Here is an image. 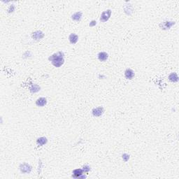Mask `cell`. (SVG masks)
<instances>
[{
	"mask_svg": "<svg viewBox=\"0 0 179 179\" xmlns=\"http://www.w3.org/2000/svg\"><path fill=\"white\" fill-rule=\"evenodd\" d=\"M64 53L62 52H58L57 53H55L52 55L49 58V60L51 61L52 64L55 67H60L64 64Z\"/></svg>",
	"mask_w": 179,
	"mask_h": 179,
	"instance_id": "6da1fadb",
	"label": "cell"
},
{
	"mask_svg": "<svg viewBox=\"0 0 179 179\" xmlns=\"http://www.w3.org/2000/svg\"><path fill=\"white\" fill-rule=\"evenodd\" d=\"M83 170L81 169H76L73 171V174H72V177L76 178H86L85 176H83Z\"/></svg>",
	"mask_w": 179,
	"mask_h": 179,
	"instance_id": "7a4b0ae2",
	"label": "cell"
},
{
	"mask_svg": "<svg viewBox=\"0 0 179 179\" xmlns=\"http://www.w3.org/2000/svg\"><path fill=\"white\" fill-rule=\"evenodd\" d=\"M111 11L110 9L104 11L101 15L100 21L102 22H105L107 20H109V19L111 17Z\"/></svg>",
	"mask_w": 179,
	"mask_h": 179,
	"instance_id": "3957f363",
	"label": "cell"
},
{
	"mask_svg": "<svg viewBox=\"0 0 179 179\" xmlns=\"http://www.w3.org/2000/svg\"><path fill=\"white\" fill-rule=\"evenodd\" d=\"M20 169L22 173H30L32 171V167L28 163H24V164H20Z\"/></svg>",
	"mask_w": 179,
	"mask_h": 179,
	"instance_id": "277c9868",
	"label": "cell"
},
{
	"mask_svg": "<svg viewBox=\"0 0 179 179\" xmlns=\"http://www.w3.org/2000/svg\"><path fill=\"white\" fill-rule=\"evenodd\" d=\"M92 115L95 116V117H99L104 113V108L101 106L95 108V109L92 110Z\"/></svg>",
	"mask_w": 179,
	"mask_h": 179,
	"instance_id": "5b68a950",
	"label": "cell"
},
{
	"mask_svg": "<svg viewBox=\"0 0 179 179\" xmlns=\"http://www.w3.org/2000/svg\"><path fill=\"white\" fill-rule=\"evenodd\" d=\"M32 37L34 39L39 41V40L41 39L43 37H44V34H43V33L42 32H41V31H36V32H34L32 33Z\"/></svg>",
	"mask_w": 179,
	"mask_h": 179,
	"instance_id": "8992f818",
	"label": "cell"
},
{
	"mask_svg": "<svg viewBox=\"0 0 179 179\" xmlns=\"http://www.w3.org/2000/svg\"><path fill=\"white\" fill-rule=\"evenodd\" d=\"M124 76L126 79H130V80L133 79L134 76V72L133 70H132L131 69H127L124 72Z\"/></svg>",
	"mask_w": 179,
	"mask_h": 179,
	"instance_id": "52a82bcc",
	"label": "cell"
},
{
	"mask_svg": "<svg viewBox=\"0 0 179 179\" xmlns=\"http://www.w3.org/2000/svg\"><path fill=\"white\" fill-rule=\"evenodd\" d=\"M46 104H47V99L45 97H40L39 99H38L36 101V104L40 107L44 106Z\"/></svg>",
	"mask_w": 179,
	"mask_h": 179,
	"instance_id": "ba28073f",
	"label": "cell"
},
{
	"mask_svg": "<svg viewBox=\"0 0 179 179\" xmlns=\"http://www.w3.org/2000/svg\"><path fill=\"white\" fill-rule=\"evenodd\" d=\"M69 39L71 43L72 44H75L77 43L78 40H79V36L76 35V34H71L69 37Z\"/></svg>",
	"mask_w": 179,
	"mask_h": 179,
	"instance_id": "9c48e42d",
	"label": "cell"
},
{
	"mask_svg": "<svg viewBox=\"0 0 179 179\" xmlns=\"http://www.w3.org/2000/svg\"><path fill=\"white\" fill-rule=\"evenodd\" d=\"M109 58V55L108 54L105 53V52H101L98 54V59L99 60V61L101 62H104V61H106Z\"/></svg>",
	"mask_w": 179,
	"mask_h": 179,
	"instance_id": "30bf717a",
	"label": "cell"
},
{
	"mask_svg": "<svg viewBox=\"0 0 179 179\" xmlns=\"http://www.w3.org/2000/svg\"><path fill=\"white\" fill-rule=\"evenodd\" d=\"M82 17V13L81 12H76L72 15V19L75 21H80Z\"/></svg>",
	"mask_w": 179,
	"mask_h": 179,
	"instance_id": "8fae6325",
	"label": "cell"
},
{
	"mask_svg": "<svg viewBox=\"0 0 179 179\" xmlns=\"http://www.w3.org/2000/svg\"><path fill=\"white\" fill-rule=\"evenodd\" d=\"M169 80L171 82H177L178 81V77L176 73H171L169 76Z\"/></svg>",
	"mask_w": 179,
	"mask_h": 179,
	"instance_id": "7c38bea8",
	"label": "cell"
},
{
	"mask_svg": "<svg viewBox=\"0 0 179 179\" xmlns=\"http://www.w3.org/2000/svg\"><path fill=\"white\" fill-rule=\"evenodd\" d=\"M173 24H174V22H164L162 23H161L160 26H162L163 27V29H169Z\"/></svg>",
	"mask_w": 179,
	"mask_h": 179,
	"instance_id": "4fadbf2b",
	"label": "cell"
},
{
	"mask_svg": "<svg viewBox=\"0 0 179 179\" xmlns=\"http://www.w3.org/2000/svg\"><path fill=\"white\" fill-rule=\"evenodd\" d=\"M47 141H48V140H47L46 137H40L37 141V143H38L39 146H43V145H45L46 143H47Z\"/></svg>",
	"mask_w": 179,
	"mask_h": 179,
	"instance_id": "5bb4252c",
	"label": "cell"
},
{
	"mask_svg": "<svg viewBox=\"0 0 179 179\" xmlns=\"http://www.w3.org/2000/svg\"><path fill=\"white\" fill-rule=\"evenodd\" d=\"M40 90V87L37 85H32V87L30 88V91L32 92H37Z\"/></svg>",
	"mask_w": 179,
	"mask_h": 179,
	"instance_id": "9a60e30c",
	"label": "cell"
},
{
	"mask_svg": "<svg viewBox=\"0 0 179 179\" xmlns=\"http://www.w3.org/2000/svg\"><path fill=\"white\" fill-rule=\"evenodd\" d=\"M122 159H123V160H124V162H127V161L129 160V159H130V155H128V154L124 153V154L122 155Z\"/></svg>",
	"mask_w": 179,
	"mask_h": 179,
	"instance_id": "2e32d148",
	"label": "cell"
},
{
	"mask_svg": "<svg viewBox=\"0 0 179 179\" xmlns=\"http://www.w3.org/2000/svg\"><path fill=\"white\" fill-rule=\"evenodd\" d=\"M83 170L84 172H88L90 170V167H89L88 165H85L83 167Z\"/></svg>",
	"mask_w": 179,
	"mask_h": 179,
	"instance_id": "e0dca14e",
	"label": "cell"
},
{
	"mask_svg": "<svg viewBox=\"0 0 179 179\" xmlns=\"http://www.w3.org/2000/svg\"><path fill=\"white\" fill-rule=\"evenodd\" d=\"M14 10H15V6H14V5H11V6H10L9 9V12H13Z\"/></svg>",
	"mask_w": 179,
	"mask_h": 179,
	"instance_id": "ac0fdd59",
	"label": "cell"
},
{
	"mask_svg": "<svg viewBox=\"0 0 179 179\" xmlns=\"http://www.w3.org/2000/svg\"><path fill=\"white\" fill-rule=\"evenodd\" d=\"M96 24H97V22L94 21V20H92V21L90 23V27H93L94 25H96Z\"/></svg>",
	"mask_w": 179,
	"mask_h": 179,
	"instance_id": "d6986e66",
	"label": "cell"
}]
</instances>
